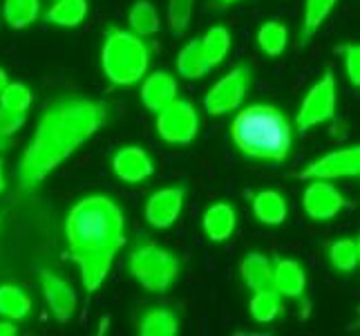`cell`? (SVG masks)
<instances>
[{"instance_id":"22","label":"cell","mask_w":360,"mask_h":336,"mask_svg":"<svg viewBox=\"0 0 360 336\" xmlns=\"http://www.w3.org/2000/svg\"><path fill=\"white\" fill-rule=\"evenodd\" d=\"M179 332V318L170 309H150L139 321L141 336H175Z\"/></svg>"},{"instance_id":"11","label":"cell","mask_w":360,"mask_h":336,"mask_svg":"<svg viewBox=\"0 0 360 336\" xmlns=\"http://www.w3.org/2000/svg\"><path fill=\"white\" fill-rule=\"evenodd\" d=\"M39 278H41L45 303L52 309L54 318L58 323H70V318L74 316V309H77V292L72 290L70 282H65L49 269H41Z\"/></svg>"},{"instance_id":"13","label":"cell","mask_w":360,"mask_h":336,"mask_svg":"<svg viewBox=\"0 0 360 336\" xmlns=\"http://www.w3.org/2000/svg\"><path fill=\"white\" fill-rule=\"evenodd\" d=\"M112 168L117 173V178L128 182V184H136L143 182L153 175V159L143 148L139 146H126L115 155L112 159Z\"/></svg>"},{"instance_id":"4","label":"cell","mask_w":360,"mask_h":336,"mask_svg":"<svg viewBox=\"0 0 360 336\" xmlns=\"http://www.w3.org/2000/svg\"><path fill=\"white\" fill-rule=\"evenodd\" d=\"M148 63H150V49L134 32L121 27H108L103 34L101 66L110 83L132 85L139 81Z\"/></svg>"},{"instance_id":"14","label":"cell","mask_w":360,"mask_h":336,"mask_svg":"<svg viewBox=\"0 0 360 336\" xmlns=\"http://www.w3.org/2000/svg\"><path fill=\"white\" fill-rule=\"evenodd\" d=\"M175 97H177V81L168 72H155L141 85V101L150 112H159Z\"/></svg>"},{"instance_id":"18","label":"cell","mask_w":360,"mask_h":336,"mask_svg":"<svg viewBox=\"0 0 360 336\" xmlns=\"http://www.w3.org/2000/svg\"><path fill=\"white\" fill-rule=\"evenodd\" d=\"M253 213L259 222L276 227L287 218V202L278 191H259L253 197Z\"/></svg>"},{"instance_id":"20","label":"cell","mask_w":360,"mask_h":336,"mask_svg":"<svg viewBox=\"0 0 360 336\" xmlns=\"http://www.w3.org/2000/svg\"><path fill=\"white\" fill-rule=\"evenodd\" d=\"M32 312V301L16 285H0V314L9 321H25Z\"/></svg>"},{"instance_id":"27","label":"cell","mask_w":360,"mask_h":336,"mask_svg":"<svg viewBox=\"0 0 360 336\" xmlns=\"http://www.w3.org/2000/svg\"><path fill=\"white\" fill-rule=\"evenodd\" d=\"M287 41H289L287 27L278 20L264 23L257 32V45L269 56H280L284 52V47H287Z\"/></svg>"},{"instance_id":"9","label":"cell","mask_w":360,"mask_h":336,"mask_svg":"<svg viewBox=\"0 0 360 336\" xmlns=\"http://www.w3.org/2000/svg\"><path fill=\"white\" fill-rule=\"evenodd\" d=\"M360 175V148L349 146L342 151L327 153L311 161L304 170L297 173L300 180H342V178H358Z\"/></svg>"},{"instance_id":"10","label":"cell","mask_w":360,"mask_h":336,"mask_svg":"<svg viewBox=\"0 0 360 336\" xmlns=\"http://www.w3.org/2000/svg\"><path fill=\"white\" fill-rule=\"evenodd\" d=\"M302 204L307 216L316 222H325L336 218L340 211L347 206V200L338 189H333L331 184H325V180H311L302 195Z\"/></svg>"},{"instance_id":"1","label":"cell","mask_w":360,"mask_h":336,"mask_svg":"<svg viewBox=\"0 0 360 336\" xmlns=\"http://www.w3.org/2000/svg\"><path fill=\"white\" fill-rule=\"evenodd\" d=\"M108 121V106L98 99L60 94L41 112L30 146L18 164L16 193H30L49 173L92 139Z\"/></svg>"},{"instance_id":"8","label":"cell","mask_w":360,"mask_h":336,"mask_svg":"<svg viewBox=\"0 0 360 336\" xmlns=\"http://www.w3.org/2000/svg\"><path fill=\"white\" fill-rule=\"evenodd\" d=\"M248 85H251V70L244 66L233 68L206 92L204 97L206 112L208 115L221 117V115H226V112L238 110L248 90Z\"/></svg>"},{"instance_id":"6","label":"cell","mask_w":360,"mask_h":336,"mask_svg":"<svg viewBox=\"0 0 360 336\" xmlns=\"http://www.w3.org/2000/svg\"><path fill=\"white\" fill-rule=\"evenodd\" d=\"M200 130V117L188 99L175 97L157 112V132L168 144H191Z\"/></svg>"},{"instance_id":"26","label":"cell","mask_w":360,"mask_h":336,"mask_svg":"<svg viewBox=\"0 0 360 336\" xmlns=\"http://www.w3.org/2000/svg\"><path fill=\"white\" fill-rule=\"evenodd\" d=\"M39 0H5V20L9 23V27L14 30H25L39 18Z\"/></svg>"},{"instance_id":"33","label":"cell","mask_w":360,"mask_h":336,"mask_svg":"<svg viewBox=\"0 0 360 336\" xmlns=\"http://www.w3.org/2000/svg\"><path fill=\"white\" fill-rule=\"evenodd\" d=\"M22 123H25V112L0 108V137H11L16 130L22 128Z\"/></svg>"},{"instance_id":"30","label":"cell","mask_w":360,"mask_h":336,"mask_svg":"<svg viewBox=\"0 0 360 336\" xmlns=\"http://www.w3.org/2000/svg\"><path fill=\"white\" fill-rule=\"evenodd\" d=\"M32 106V90L25 83H9L0 90V108L25 112Z\"/></svg>"},{"instance_id":"7","label":"cell","mask_w":360,"mask_h":336,"mask_svg":"<svg viewBox=\"0 0 360 336\" xmlns=\"http://www.w3.org/2000/svg\"><path fill=\"white\" fill-rule=\"evenodd\" d=\"M333 117H336V79H333L331 72H327L325 77L307 92L300 110H297L295 123H297V130L307 132L309 128L320 126V123H325Z\"/></svg>"},{"instance_id":"31","label":"cell","mask_w":360,"mask_h":336,"mask_svg":"<svg viewBox=\"0 0 360 336\" xmlns=\"http://www.w3.org/2000/svg\"><path fill=\"white\" fill-rule=\"evenodd\" d=\"M195 0H168V25L175 34H184L188 30L193 18Z\"/></svg>"},{"instance_id":"25","label":"cell","mask_w":360,"mask_h":336,"mask_svg":"<svg viewBox=\"0 0 360 336\" xmlns=\"http://www.w3.org/2000/svg\"><path fill=\"white\" fill-rule=\"evenodd\" d=\"M336 5V0H307L304 7V20H302V32H300V45H307L314 39L320 25L325 23L329 11Z\"/></svg>"},{"instance_id":"32","label":"cell","mask_w":360,"mask_h":336,"mask_svg":"<svg viewBox=\"0 0 360 336\" xmlns=\"http://www.w3.org/2000/svg\"><path fill=\"white\" fill-rule=\"evenodd\" d=\"M336 52H340L345 56V70L347 77H349L352 85H360V47L356 43H345L340 47H336Z\"/></svg>"},{"instance_id":"16","label":"cell","mask_w":360,"mask_h":336,"mask_svg":"<svg viewBox=\"0 0 360 336\" xmlns=\"http://www.w3.org/2000/svg\"><path fill=\"white\" fill-rule=\"evenodd\" d=\"M235 209L226 202H217L206 209L204 213V231L208 240L213 242H224L229 240L235 231Z\"/></svg>"},{"instance_id":"15","label":"cell","mask_w":360,"mask_h":336,"mask_svg":"<svg viewBox=\"0 0 360 336\" xmlns=\"http://www.w3.org/2000/svg\"><path fill=\"white\" fill-rule=\"evenodd\" d=\"M307 287V276L304 269L289 258H280L273 263V290L280 296L287 298H297L304 294Z\"/></svg>"},{"instance_id":"3","label":"cell","mask_w":360,"mask_h":336,"mask_svg":"<svg viewBox=\"0 0 360 336\" xmlns=\"http://www.w3.org/2000/svg\"><path fill=\"white\" fill-rule=\"evenodd\" d=\"M231 137L240 153L251 159H266L282 164L293 146L291 121L284 112L269 104H253L235 115Z\"/></svg>"},{"instance_id":"21","label":"cell","mask_w":360,"mask_h":336,"mask_svg":"<svg viewBox=\"0 0 360 336\" xmlns=\"http://www.w3.org/2000/svg\"><path fill=\"white\" fill-rule=\"evenodd\" d=\"M177 72L186 79H202L210 72L200 39H195L188 45L181 47V52L177 56Z\"/></svg>"},{"instance_id":"12","label":"cell","mask_w":360,"mask_h":336,"mask_svg":"<svg viewBox=\"0 0 360 336\" xmlns=\"http://www.w3.org/2000/svg\"><path fill=\"white\" fill-rule=\"evenodd\" d=\"M186 191L181 189H161L150 195V200L146 204V220L155 229H168L170 224H175V220L181 213Z\"/></svg>"},{"instance_id":"23","label":"cell","mask_w":360,"mask_h":336,"mask_svg":"<svg viewBox=\"0 0 360 336\" xmlns=\"http://www.w3.org/2000/svg\"><path fill=\"white\" fill-rule=\"evenodd\" d=\"M128 20L132 32L141 39H148V36H155L159 32V16L150 0H136L128 14Z\"/></svg>"},{"instance_id":"24","label":"cell","mask_w":360,"mask_h":336,"mask_svg":"<svg viewBox=\"0 0 360 336\" xmlns=\"http://www.w3.org/2000/svg\"><path fill=\"white\" fill-rule=\"evenodd\" d=\"M202 41V49H204V56H206V63L208 68L213 70L215 66H219L221 61L226 58L229 49H231V34L226 27H221V25H217V27H210Z\"/></svg>"},{"instance_id":"29","label":"cell","mask_w":360,"mask_h":336,"mask_svg":"<svg viewBox=\"0 0 360 336\" xmlns=\"http://www.w3.org/2000/svg\"><path fill=\"white\" fill-rule=\"evenodd\" d=\"M251 316L257 321V323H271L280 314V294L276 290H259L255 292V296L251 298Z\"/></svg>"},{"instance_id":"17","label":"cell","mask_w":360,"mask_h":336,"mask_svg":"<svg viewBox=\"0 0 360 336\" xmlns=\"http://www.w3.org/2000/svg\"><path fill=\"white\" fill-rule=\"evenodd\" d=\"M240 273L244 285L251 287L253 292L273 290V260L266 258L264 254H248L242 260Z\"/></svg>"},{"instance_id":"37","label":"cell","mask_w":360,"mask_h":336,"mask_svg":"<svg viewBox=\"0 0 360 336\" xmlns=\"http://www.w3.org/2000/svg\"><path fill=\"white\" fill-rule=\"evenodd\" d=\"M9 148V137H0V151H7Z\"/></svg>"},{"instance_id":"19","label":"cell","mask_w":360,"mask_h":336,"mask_svg":"<svg viewBox=\"0 0 360 336\" xmlns=\"http://www.w3.org/2000/svg\"><path fill=\"white\" fill-rule=\"evenodd\" d=\"M88 16V0H56L45 14V20L58 27H77Z\"/></svg>"},{"instance_id":"34","label":"cell","mask_w":360,"mask_h":336,"mask_svg":"<svg viewBox=\"0 0 360 336\" xmlns=\"http://www.w3.org/2000/svg\"><path fill=\"white\" fill-rule=\"evenodd\" d=\"M18 330L14 323H9V321H0V336H14Z\"/></svg>"},{"instance_id":"38","label":"cell","mask_w":360,"mask_h":336,"mask_svg":"<svg viewBox=\"0 0 360 336\" xmlns=\"http://www.w3.org/2000/svg\"><path fill=\"white\" fill-rule=\"evenodd\" d=\"M0 191H5V175H3V159H0Z\"/></svg>"},{"instance_id":"35","label":"cell","mask_w":360,"mask_h":336,"mask_svg":"<svg viewBox=\"0 0 360 336\" xmlns=\"http://www.w3.org/2000/svg\"><path fill=\"white\" fill-rule=\"evenodd\" d=\"M235 3H240V0H213V5L215 7H229V5H235Z\"/></svg>"},{"instance_id":"28","label":"cell","mask_w":360,"mask_h":336,"mask_svg":"<svg viewBox=\"0 0 360 336\" xmlns=\"http://www.w3.org/2000/svg\"><path fill=\"white\" fill-rule=\"evenodd\" d=\"M329 260L333 269L338 271H345L349 273L358 267L360 263V244L356 238H345V240H338L329 247Z\"/></svg>"},{"instance_id":"36","label":"cell","mask_w":360,"mask_h":336,"mask_svg":"<svg viewBox=\"0 0 360 336\" xmlns=\"http://www.w3.org/2000/svg\"><path fill=\"white\" fill-rule=\"evenodd\" d=\"M5 85H7V72H5L3 68H0V90H3Z\"/></svg>"},{"instance_id":"2","label":"cell","mask_w":360,"mask_h":336,"mask_svg":"<svg viewBox=\"0 0 360 336\" xmlns=\"http://www.w3.org/2000/svg\"><path fill=\"white\" fill-rule=\"evenodd\" d=\"M65 240L70 258L81 269L83 290L88 294L98 292L126 242L121 209L105 195L83 197L65 218Z\"/></svg>"},{"instance_id":"5","label":"cell","mask_w":360,"mask_h":336,"mask_svg":"<svg viewBox=\"0 0 360 336\" xmlns=\"http://www.w3.org/2000/svg\"><path fill=\"white\" fill-rule=\"evenodd\" d=\"M128 267L132 278L143 290L164 294L179 276V260L168 249L159 247L153 240H146L134 249L128 258Z\"/></svg>"}]
</instances>
